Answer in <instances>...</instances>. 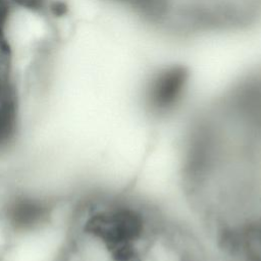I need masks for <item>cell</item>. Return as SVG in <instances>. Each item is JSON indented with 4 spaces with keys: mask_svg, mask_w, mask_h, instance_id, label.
Instances as JSON below:
<instances>
[{
    "mask_svg": "<svg viewBox=\"0 0 261 261\" xmlns=\"http://www.w3.org/2000/svg\"><path fill=\"white\" fill-rule=\"evenodd\" d=\"M190 85V73L184 65L170 64L151 73L144 89L147 110L158 117L172 114L184 102Z\"/></svg>",
    "mask_w": 261,
    "mask_h": 261,
    "instance_id": "cell-1",
    "label": "cell"
},
{
    "mask_svg": "<svg viewBox=\"0 0 261 261\" xmlns=\"http://www.w3.org/2000/svg\"><path fill=\"white\" fill-rule=\"evenodd\" d=\"M50 203L35 195H18L8 201L4 217L8 226L17 232L33 231L45 224L51 215Z\"/></svg>",
    "mask_w": 261,
    "mask_h": 261,
    "instance_id": "cell-2",
    "label": "cell"
},
{
    "mask_svg": "<svg viewBox=\"0 0 261 261\" xmlns=\"http://www.w3.org/2000/svg\"><path fill=\"white\" fill-rule=\"evenodd\" d=\"M18 120V101L15 89L5 69L0 68V150L14 141Z\"/></svg>",
    "mask_w": 261,
    "mask_h": 261,
    "instance_id": "cell-3",
    "label": "cell"
},
{
    "mask_svg": "<svg viewBox=\"0 0 261 261\" xmlns=\"http://www.w3.org/2000/svg\"><path fill=\"white\" fill-rule=\"evenodd\" d=\"M9 17V3L7 0H0V44H7L5 30Z\"/></svg>",
    "mask_w": 261,
    "mask_h": 261,
    "instance_id": "cell-4",
    "label": "cell"
},
{
    "mask_svg": "<svg viewBox=\"0 0 261 261\" xmlns=\"http://www.w3.org/2000/svg\"><path fill=\"white\" fill-rule=\"evenodd\" d=\"M18 6L30 9V10H38L43 6L44 0H13Z\"/></svg>",
    "mask_w": 261,
    "mask_h": 261,
    "instance_id": "cell-5",
    "label": "cell"
},
{
    "mask_svg": "<svg viewBox=\"0 0 261 261\" xmlns=\"http://www.w3.org/2000/svg\"><path fill=\"white\" fill-rule=\"evenodd\" d=\"M52 10L54 11V13L56 15H62L63 13H65V5L62 3V2H55L53 5H52Z\"/></svg>",
    "mask_w": 261,
    "mask_h": 261,
    "instance_id": "cell-6",
    "label": "cell"
},
{
    "mask_svg": "<svg viewBox=\"0 0 261 261\" xmlns=\"http://www.w3.org/2000/svg\"><path fill=\"white\" fill-rule=\"evenodd\" d=\"M121 1L128 2V3L133 4V5H134V6H136V7H138V6H139V4H140V2H141V0H121Z\"/></svg>",
    "mask_w": 261,
    "mask_h": 261,
    "instance_id": "cell-7",
    "label": "cell"
}]
</instances>
